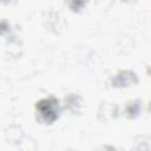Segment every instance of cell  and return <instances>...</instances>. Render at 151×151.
<instances>
[{
	"label": "cell",
	"mask_w": 151,
	"mask_h": 151,
	"mask_svg": "<svg viewBox=\"0 0 151 151\" xmlns=\"http://www.w3.org/2000/svg\"><path fill=\"white\" fill-rule=\"evenodd\" d=\"M35 110L41 122L51 124L55 122L59 116V101L54 97L44 98L37 103Z\"/></svg>",
	"instance_id": "1"
},
{
	"label": "cell",
	"mask_w": 151,
	"mask_h": 151,
	"mask_svg": "<svg viewBox=\"0 0 151 151\" xmlns=\"http://www.w3.org/2000/svg\"><path fill=\"white\" fill-rule=\"evenodd\" d=\"M136 81H137V78L133 72L124 71V72H119L116 76V78L112 80V84L113 86H127Z\"/></svg>",
	"instance_id": "2"
},
{
	"label": "cell",
	"mask_w": 151,
	"mask_h": 151,
	"mask_svg": "<svg viewBox=\"0 0 151 151\" xmlns=\"http://www.w3.org/2000/svg\"><path fill=\"white\" fill-rule=\"evenodd\" d=\"M139 109H140V105L138 101H131L129 103V105L126 106V114L129 118H134L138 113H139Z\"/></svg>",
	"instance_id": "3"
},
{
	"label": "cell",
	"mask_w": 151,
	"mask_h": 151,
	"mask_svg": "<svg viewBox=\"0 0 151 151\" xmlns=\"http://www.w3.org/2000/svg\"><path fill=\"white\" fill-rule=\"evenodd\" d=\"M65 2L73 12H78L87 4V0H65Z\"/></svg>",
	"instance_id": "4"
},
{
	"label": "cell",
	"mask_w": 151,
	"mask_h": 151,
	"mask_svg": "<svg viewBox=\"0 0 151 151\" xmlns=\"http://www.w3.org/2000/svg\"><path fill=\"white\" fill-rule=\"evenodd\" d=\"M7 29H8V24L5 20H1L0 21V34H2L4 32H6Z\"/></svg>",
	"instance_id": "5"
}]
</instances>
